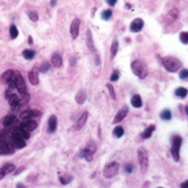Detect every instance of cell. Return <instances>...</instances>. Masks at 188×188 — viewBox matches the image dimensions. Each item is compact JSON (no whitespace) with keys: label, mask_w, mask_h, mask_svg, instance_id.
Wrapping results in <instances>:
<instances>
[{"label":"cell","mask_w":188,"mask_h":188,"mask_svg":"<svg viewBox=\"0 0 188 188\" xmlns=\"http://www.w3.org/2000/svg\"><path fill=\"white\" fill-rule=\"evenodd\" d=\"M180 41L183 45H187L188 43V33L187 31H182L180 33Z\"/></svg>","instance_id":"cell-37"},{"label":"cell","mask_w":188,"mask_h":188,"mask_svg":"<svg viewBox=\"0 0 188 188\" xmlns=\"http://www.w3.org/2000/svg\"><path fill=\"white\" fill-rule=\"evenodd\" d=\"M179 17V11L178 9H171L169 13H167V17H166V22H174V21H176Z\"/></svg>","instance_id":"cell-18"},{"label":"cell","mask_w":188,"mask_h":188,"mask_svg":"<svg viewBox=\"0 0 188 188\" xmlns=\"http://www.w3.org/2000/svg\"><path fill=\"white\" fill-rule=\"evenodd\" d=\"M15 120H16V116H15V115H12V114L7 115L5 118H4V120H3V124H4V127H5V128H9L11 125H13Z\"/></svg>","instance_id":"cell-24"},{"label":"cell","mask_w":188,"mask_h":188,"mask_svg":"<svg viewBox=\"0 0 188 188\" xmlns=\"http://www.w3.org/2000/svg\"><path fill=\"white\" fill-rule=\"evenodd\" d=\"M13 133H16V135H18L20 137H22L24 140H28L29 137H30V132H28V131H24V129H21L20 127H17V128H15L13 131H12Z\"/></svg>","instance_id":"cell-23"},{"label":"cell","mask_w":188,"mask_h":188,"mask_svg":"<svg viewBox=\"0 0 188 188\" xmlns=\"http://www.w3.org/2000/svg\"><path fill=\"white\" fill-rule=\"evenodd\" d=\"M55 4H56V0H51V5L54 7V5H55Z\"/></svg>","instance_id":"cell-47"},{"label":"cell","mask_w":188,"mask_h":188,"mask_svg":"<svg viewBox=\"0 0 188 188\" xmlns=\"http://www.w3.org/2000/svg\"><path fill=\"white\" fill-rule=\"evenodd\" d=\"M22 56H24L26 60H31L35 56V51H33V50H24Z\"/></svg>","instance_id":"cell-32"},{"label":"cell","mask_w":188,"mask_h":188,"mask_svg":"<svg viewBox=\"0 0 188 188\" xmlns=\"http://www.w3.org/2000/svg\"><path fill=\"white\" fill-rule=\"evenodd\" d=\"M86 148L90 149L91 152H94V153H95V150H97V148H95V143H93V141H89L87 145H86Z\"/></svg>","instance_id":"cell-40"},{"label":"cell","mask_w":188,"mask_h":188,"mask_svg":"<svg viewBox=\"0 0 188 188\" xmlns=\"http://www.w3.org/2000/svg\"><path fill=\"white\" fill-rule=\"evenodd\" d=\"M48 127H47V132L48 133H54L56 131V127H58V118L55 115H51L48 118Z\"/></svg>","instance_id":"cell-11"},{"label":"cell","mask_w":188,"mask_h":188,"mask_svg":"<svg viewBox=\"0 0 188 188\" xmlns=\"http://www.w3.org/2000/svg\"><path fill=\"white\" fill-rule=\"evenodd\" d=\"M15 165L13 163H5L2 169H0V179H3L4 176H5L7 174H9L12 173V171H15Z\"/></svg>","instance_id":"cell-14"},{"label":"cell","mask_w":188,"mask_h":188,"mask_svg":"<svg viewBox=\"0 0 188 188\" xmlns=\"http://www.w3.org/2000/svg\"><path fill=\"white\" fill-rule=\"evenodd\" d=\"M118 48H119V42L114 39L112 41V45H111V59H114L118 54Z\"/></svg>","instance_id":"cell-28"},{"label":"cell","mask_w":188,"mask_h":188,"mask_svg":"<svg viewBox=\"0 0 188 188\" xmlns=\"http://www.w3.org/2000/svg\"><path fill=\"white\" fill-rule=\"evenodd\" d=\"M86 45H87V48H89L91 52L97 54L95 47H94V43H93V37H91V31L90 30H86Z\"/></svg>","instance_id":"cell-17"},{"label":"cell","mask_w":188,"mask_h":188,"mask_svg":"<svg viewBox=\"0 0 188 188\" xmlns=\"http://www.w3.org/2000/svg\"><path fill=\"white\" fill-rule=\"evenodd\" d=\"M9 35H11V38L12 39H16L17 38V35H18V29L16 25H11V28H9Z\"/></svg>","instance_id":"cell-33"},{"label":"cell","mask_w":188,"mask_h":188,"mask_svg":"<svg viewBox=\"0 0 188 188\" xmlns=\"http://www.w3.org/2000/svg\"><path fill=\"white\" fill-rule=\"evenodd\" d=\"M119 171V163L118 162H110L108 165L104 166L103 169V176L107 178V179H111L114 178Z\"/></svg>","instance_id":"cell-6"},{"label":"cell","mask_w":188,"mask_h":188,"mask_svg":"<svg viewBox=\"0 0 188 188\" xmlns=\"http://www.w3.org/2000/svg\"><path fill=\"white\" fill-rule=\"evenodd\" d=\"M93 156H94V152H91V150L87 149V148H84L80 152V157L84 158V160H86L87 162L93 161Z\"/></svg>","instance_id":"cell-15"},{"label":"cell","mask_w":188,"mask_h":188,"mask_svg":"<svg viewBox=\"0 0 188 188\" xmlns=\"http://www.w3.org/2000/svg\"><path fill=\"white\" fill-rule=\"evenodd\" d=\"M124 170H125V173L131 174L132 171H133V165H132V163H128V165H125V166H124Z\"/></svg>","instance_id":"cell-42"},{"label":"cell","mask_w":188,"mask_h":188,"mask_svg":"<svg viewBox=\"0 0 188 188\" xmlns=\"http://www.w3.org/2000/svg\"><path fill=\"white\" fill-rule=\"evenodd\" d=\"M137 157H139V163L141 166V173L145 174L148 170V165H149V158H148V152L145 148H139L137 150Z\"/></svg>","instance_id":"cell-4"},{"label":"cell","mask_w":188,"mask_h":188,"mask_svg":"<svg viewBox=\"0 0 188 188\" xmlns=\"http://www.w3.org/2000/svg\"><path fill=\"white\" fill-rule=\"evenodd\" d=\"M28 77H29V81H30L31 85H38L39 84V77H38V73H37V71H30L28 74Z\"/></svg>","instance_id":"cell-19"},{"label":"cell","mask_w":188,"mask_h":188,"mask_svg":"<svg viewBox=\"0 0 188 188\" xmlns=\"http://www.w3.org/2000/svg\"><path fill=\"white\" fill-rule=\"evenodd\" d=\"M85 99H86V93H85V90H80L78 93L76 94V102L78 104H81L85 102Z\"/></svg>","instance_id":"cell-27"},{"label":"cell","mask_w":188,"mask_h":188,"mask_svg":"<svg viewBox=\"0 0 188 188\" xmlns=\"http://www.w3.org/2000/svg\"><path fill=\"white\" fill-rule=\"evenodd\" d=\"M131 104L133 107H136V108H140L141 106H143V99H141V97L139 94H135V95H132V98H131Z\"/></svg>","instance_id":"cell-21"},{"label":"cell","mask_w":188,"mask_h":188,"mask_svg":"<svg viewBox=\"0 0 188 188\" xmlns=\"http://www.w3.org/2000/svg\"><path fill=\"white\" fill-rule=\"evenodd\" d=\"M24 170H25V167H21V169H18V170H16V171H15V174H16V175H18V174L21 173V171H24Z\"/></svg>","instance_id":"cell-45"},{"label":"cell","mask_w":188,"mask_h":188,"mask_svg":"<svg viewBox=\"0 0 188 188\" xmlns=\"http://www.w3.org/2000/svg\"><path fill=\"white\" fill-rule=\"evenodd\" d=\"M143 28H144V21L141 18H135L131 22V25H129V30L132 33H139Z\"/></svg>","instance_id":"cell-10"},{"label":"cell","mask_w":188,"mask_h":188,"mask_svg":"<svg viewBox=\"0 0 188 188\" xmlns=\"http://www.w3.org/2000/svg\"><path fill=\"white\" fill-rule=\"evenodd\" d=\"M183 144V139L180 136H174L171 140V154L175 161H179V156H180V148Z\"/></svg>","instance_id":"cell-3"},{"label":"cell","mask_w":188,"mask_h":188,"mask_svg":"<svg viewBox=\"0 0 188 188\" xmlns=\"http://www.w3.org/2000/svg\"><path fill=\"white\" fill-rule=\"evenodd\" d=\"M13 72H15L13 69H8V71H5V72L3 73V76H2V81H3L4 84H7L8 81L11 80V77L13 76Z\"/></svg>","instance_id":"cell-26"},{"label":"cell","mask_w":188,"mask_h":188,"mask_svg":"<svg viewBox=\"0 0 188 188\" xmlns=\"http://www.w3.org/2000/svg\"><path fill=\"white\" fill-rule=\"evenodd\" d=\"M118 80H119V71H114L112 74L110 76V81L114 82V81H118Z\"/></svg>","instance_id":"cell-38"},{"label":"cell","mask_w":188,"mask_h":188,"mask_svg":"<svg viewBox=\"0 0 188 188\" xmlns=\"http://www.w3.org/2000/svg\"><path fill=\"white\" fill-rule=\"evenodd\" d=\"M128 106H123L120 110L118 111V114L115 115V118H114V123H119V122H122V120L125 118V115L128 114Z\"/></svg>","instance_id":"cell-12"},{"label":"cell","mask_w":188,"mask_h":188,"mask_svg":"<svg viewBox=\"0 0 188 188\" xmlns=\"http://www.w3.org/2000/svg\"><path fill=\"white\" fill-rule=\"evenodd\" d=\"M187 94H188V91H187L186 87H183V86L178 87V89L175 90V95H176V97H179V98H186Z\"/></svg>","instance_id":"cell-29"},{"label":"cell","mask_w":188,"mask_h":188,"mask_svg":"<svg viewBox=\"0 0 188 188\" xmlns=\"http://www.w3.org/2000/svg\"><path fill=\"white\" fill-rule=\"evenodd\" d=\"M179 76H180L182 80H186V78L188 77V71L187 69H182L180 73H179Z\"/></svg>","instance_id":"cell-41"},{"label":"cell","mask_w":188,"mask_h":188,"mask_svg":"<svg viewBox=\"0 0 188 188\" xmlns=\"http://www.w3.org/2000/svg\"><path fill=\"white\" fill-rule=\"evenodd\" d=\"M188 184V182H184V183H182V184H180V187H186Z\"/></svg>","instance_id":"cell-46"},{"label":"cell","mask_w":188,"mask_h":188,"mask_svg":"<svg viewBox=\"0 0 188 188\" xmlns=\"http://www.w3.org/2000/svg\"><path fill=\"white\" fill-rule=\"evenodd\" d=\"M26 13H28V17L30 18L33 22H37V21H38V15H37L35 11H28Z\"/></svg>","instance_id":"cell-34"},{"label":"cell","mask_w":188,"mask_h":188,"mask_svg":"<svg viewBox=\"0 0 188 188\" xmlns=\"http://www.w3.org/2000/svg\"><path fill=\"white\" fill-rule=\"evenodd\" d=\"M13 77H15V84H16V87H15V89L18 90V93H20L21 97H22V95H25V94H28L26 84H25V80H24V77L21 76V73H18L17 71H15Z\"/></svg>","instance_id":"cell-5"},{"label":"cell","mask_w":188,"mask_h":188,"mask_svg":"<svg viewBox=\"0 0 188 188\" xmlns=\"http://www.w3.org/2000/svg\"><path fill=\"white\" fill-rule=\"evenodd\" d=\"M51 65L55 67V68H60V67L63 65V59H61V56L58 52L52 54V56H51Z\"/></svg>","instance_id":"cell-16"},{"label":"cell","mask_w":188,"mask_h":188,"mask_svg":"<svg viewBox=\"0 0 188 188\" xmlns=\"http://www.w3.org/2000/svg\"><path fill=\"white\" fill-rule=\"evenodd\" d=\"M17 187H18V188H22V187H24V184H21V183H18Z\"/></svg>","instance_id":"cell-48"},{"label":"cell","mask_w":188,"mask_h":188,"mask_svg":"<svg viewBox=\"0 0 188 188\" xmlns=\"http://www.w3.org/2000/svg\"><path fill=\"white\" fill-rule=\"evenodd\" d=\"M116 3H118V0H107V4H108V5H115V4Z\"/></svg>","instance_id":"cell-44"},{"label":"cell","mask_w":188,"mask_h":188,"mask_svg":"<svg viewBox=\"0 0 188 188\" xmlns=\"http://www.w3.org/2000/svg\"><path fill=\"white\" fill-rule=\"evenodd\" d=\"M107 89H108V91H110V97H111L112 99H115V98H116V95H115V90H114V87H112L111 84H107Z\"/></svg>","instance_id":"cell-39"},{"label":"cell","mask_w":188,"mask_h":188,"mask_svg":"<svg viewBox=\"0 0 188 188\" xmlns=\"http://www.w3.org/2000/svg\"><path fill=\"white\" fill-rule=\"evenodd\" d=\"M111 16H112V11H111V9H104V11L102 12V18H103L104 21L110 20Z\"/></svg>","instance_id":"cell-35"},{"label":"cell","mask_w":188,"mask_h":188,"mask_svg":"<svg viewBox=\"0 0 188 188\" xmlns=\"http://www.w3.org/2000/svg\"><path fill=\"white\" fill-rule=\"evenodd\" d=\"M114 136L115 137H118V139H120V137H122L123 135H124V128L122 127V125H116V127L114 128Z\"/></svg>","instance_id":"cell-31"},{"label":"cell","mask_w":188,"mask_h":188,"mask_svg":"<svg viewBox=\"0 0 188 188\" xmlns=\"http://www.w3.org/2000/svg\"><path fill=\"white\" fill-rule=\"evenodd\" d=\"M131 69L140 80H144L148 76V69H146L144 61H141V60H133L131 63Z\"/></svg>","instance_id":"cell-2"},{"label":"cell","mask_w":188,"mask_h":188,"mask_svg":"<svg viewBox=\"0 0 188 188\" xmlns=\"http://www.w3.org/2000/svg\"><path fill=\"white\" fill-rule=\"evenodd\" d=\"M160 116H161L162 120H170L171 118H173V114H171V111L169 110V108H165L163 111H161Z\"/></svg>","instance_id":"cell-30"},{"label":"cell","mask_w":188,"mask_h":188,"mask_svg":"<svg viewBox=\"0 0 188 188\" xmlns=\"http://www.w3.org/2000/svg\"><path fill=\"white\" fill-rule=\"evenodd\" d=\"M72 182V176H69V175H64V176H60V183L63 184H68V183Z\"/></svg>","instance_id":"cell-36"},{"label":"cell","mask_w":188,"mask_h":188,"mask_svg":"<svg viewBox=\"0 0 188 188\" xmlns=\"http://www.w3.org/2000/svg\"><path fill=\"white\" fill-rule=\"evenodd\" d=\"M41 116V111L38 110H26L21 114V119L22 120H34L35 118Z\"/></svg>","instance_id":"cell-7"},{"label":"cell","mask_w":188,"mask_h":188,"mask_svg":"<svg viewBox=\"0 0 188 188\" xmlns=\"http://www.w3.org/2000/svg\"><path fill=\"white\" fill-rule=\"evenodd\" d=\"M13 152H15V149L12 148L9 143H5L3 146H0V156L2 154H13Z\"/></svg>","instance_id":"cell-22"},{"label":"cell","mask_w":188,"mask_h":188,"mask_svg":"<svg viewBox=\"0 0 188 188\" xmlns=\"http://www.w3.org/2000/svg\"><path fill=\"white\" fill-rule=\"evenodd\" d=\"M8 101H9V104H11V108L12 110H17L18 107H21V103H20V98L18 95L16 94H11L9 98H8Z\"/></svg>","instance_id":"cell-13"},{"label":"cell","mask_w":188,"mask_h":188,"mask_svg":"<svg viewBox=\"0 0 188 188\" xmlns=\"http://www.w3.org/2000/svg\"><path fill=\"white\" fill-rule=\"evenodd\" d=\"M37 122L35 120H22V123H21L18 127L21 129H24V131H28V132H31L34 131V129H37Z\"/></svg>","instance_id":"cell-8"},{"label":"cell","mask_w":188,"mask_h":188,"mask_svg":"<svg viewBox=\"0 0 188 188\" xmlns=\"http://www.w3.org/2000/svg\"><path fill=\"white\" fill-rule=\"evenodd\" d=\"M78 30H80V20L78 18H74L71 24V28H69V31H71V37L73 39H76L78 37Z\"/></svg>","instance_id":"cell-9"},{"label":"cell","mask_w":188,"mask_h":188,"mask_svg":"<svg viewBox=\"0 0 188 188\" xmlns=\"http://www.w3.org/2000/svg\"><path fill=\"white\" fill-rule=\"evenodd\" d=\"M161 63L169 72H178L182 68V61L173 56H163L161 58Z\"/></svg>","instance_id":"cell-1"},{"label":"cell","mask_w":188,"mask_h":188,"mask_svg":"<svg viewBox=\"0 0 188 188\" xmlns=\"http://www.w3.org/2000/svg\"><path fill=\"white\" fill-rule=\"evenodd\" d=\"M48 68H50V64H48V63H43V64H42V67H41V71H42V73L47 72V71H48Z\"/></svg>","instance_id":"cell-43"},{"label":"cell","mask_w":188,"mask_h":188,"mask_svg":"<svg viewBox=\"0 0 188 188\" xmlns=\"http://www.w3.org/2000/svg\"><path fill=\"white\" fill-rule=\"evenodd\" d=\"M154 131H156V125H149V127L143 132V135H141V139H144V140L145 139H149Z\"/></svg>","instance_id":"cell-25"},{"label":"cell","mask_w":188,"mask_h":188,"mask_svg":"<svg viewBox=\"0 0 188 188\" xmlns=\"http://www.w3.org/2000/svg\"><path fill=\"white\" fill-rule=\"evenodd\" d=\"M87 111H85L84 114H81V116H80V119L77 120V123H76V127H74V129H81L82 127H84V124L86 123V120H87Z\"/></svg>","instance_id":"cell-20"}]
</instances>
